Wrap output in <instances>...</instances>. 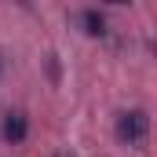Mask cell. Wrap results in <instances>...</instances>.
Returning <instances> with one entry per match:
<instances>
[{"instance_id":"obj_1","label":"cell","mask_w":157,"mask_h":157,"mask_svg":"<svg viewBox=\"0 0 157 157\" xmlns=\"http://www.w3.org/2000/svg\"><path fill=\"white\" fill-rule=\"evenodd\" d=\"M146 135H150V117L143 110H124L117 117V139L121 143L139 146V143H146Z\"/></svg>"},{"instance_id":"obj_2","label":"cell","mask_w":157,"mask_h":157,"mask_svg":"<svg viewBox=\"0 0 157 157\" xmlns=\"http://www.w3.org/2000/svg\"><path fill=\"white\" fill-rule=\"evenodd\" d=\"M0 132H4V139L7 143H22L26 139V132H29V121H26V113H4V124H0Z\"/></svg>"},{"instance_id":"obj_3","label":"cell","mask_w":157,"mask_h":157,"mask_svg":"<svg viewBox=\"0 0 157 157\" xmlns=\"http://www.w3.org/2000/svg\"><path fill=\"white\" fill-rule=\"evenodd\" d=\"M77 18H80V26H84V33H91V37H102L106 33V15L99 7H84Z\"/></svg>"},{"instance_id":"obj_4","label":"cell","mask_w":157,"mask_h":157,"mask_svg":"<svg viewBox=\"0 0 157 157\" xmlns=\"http://www.w3.org/2000/svg\"><path fill=\"white\" fill-rule=\"evenodd\" d=\"M150 51H154V55H157V37H154V40H150Z\"/></svg>"},{"instance_id":"obj_5","label":"cell","mask_w":157,"mask_h":157,"mask_svg":"<svg viewBox=\"0 0 157 157\" xmlns=\"http://www.w3.org/2000/svg\"><path fill=\"white\" fill-rule=\"evenodd\" d=\"M0 73H4V59H0Z\"/></svg>"}]
</instances>
